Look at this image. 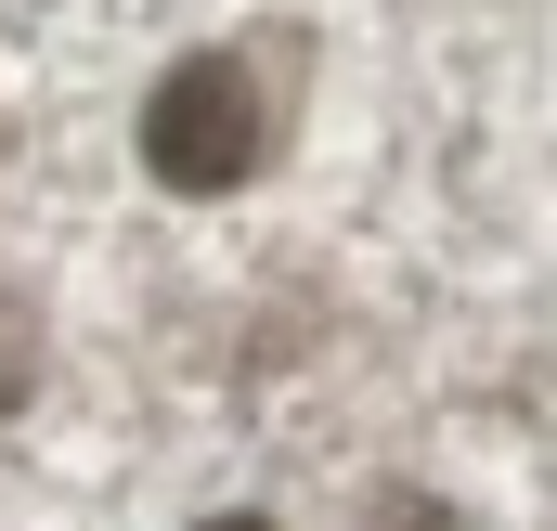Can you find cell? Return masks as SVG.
I'll use <instances>...</instances> for the list:
<instances>
[{
    "instance_id": "obj_2",
    "label": "cell",
    "mask_w": 557,
    "mask_h": 531,
    "mask_svg": "<svg viewBox=\"0 0 557 531\" xmlns=\"http://www.w3.org/2000/svg\"><path fill=\"white\" fill-rule=\"evenodd\" d=\"M195 531H273V519H247V506H234V519H195Z\"/></svg>"
},
{
    "instance_id": "obj_3",
    "label": "cell",
    "mask_w": 557,
    "mask_h": 531,
    "mask_svg": "<svg viewBox=\"0 0 557 531\" xmlns=\"http://www.w3.org/2000/svg\"><path fill=\"white\" fill-rule=\"evenodd\" d=\"M416 531H428V519H416Z\"/></svg>"
},
{
    "instance_id": "obj_1",
    "label": "cell",
    "mask_w": 557,
    "mask_h": 531,
    "mask_svg": "<svg viewBox=\"0 0 557 531\" xmlns=\"http://www.w3.org/2000/svg\"><path fill=\"white\" fill-rule=\"evenodd\" d=\"M260 156H273V104L234 52H182L143 91V169L169 195H234V182H260Z\"/></svg>"
}]
</instances>
